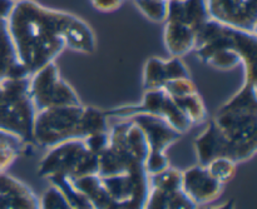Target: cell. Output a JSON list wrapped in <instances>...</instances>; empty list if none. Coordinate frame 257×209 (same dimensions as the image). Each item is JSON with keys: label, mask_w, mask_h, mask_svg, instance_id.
<instances>
[{"label": "cell", "mask_w": 257, "mask_h": 209, "mask_svg": "<svg viewBox=\"0 0 257 209\" xmlns=\"http://www.w3.org/2000/svg\"><path fill=\"white\" fill-rule=\"evenodd\" d=\"M93 7L103 13H110L117 10L122 5L123 0H90Z\"/></svg>", "instance_id": "obj_26"}, {"label": "cell", "mask_w": 257, "mask_h": 209, "mask_svg": "<svg viewBox=\"0 0 257 209\" xmlns=\"http://www.w3.org/2000/svg\"><path fill=\"white\" fill-rule=\"evenodd\" d=\"M205 167L218 183L225 185L235 178L237 163L228 158H216L208 162Z\"/></svg>", "instance_id": "obj_22"}, {"label": "cell", "mask_w": 257, "mask_h": 209, "mask_svg": "<svg viewBox=\"0 0 257 209\" xmlns=\"http://www.w3.org/2000/svg\"><path fill=\"white\" fill-rule=\"evenodd\" d=\"M137 9L153 23L167 20V0H133Z\"/></svg>", "instance_id": "obj_23"}, {"label": "cell", "mask_w": 257, "mask_h": 209, "mask_svg": "<svg viewBox=\"0 0 257 209\" xmlns=\"http://www.w3.org/2000/svg\"><path fill=\"white\" fill-rule=\"evenodd\" d=\"M210 19L230 28L256 33L257 0H206Z\"/></svg>", "instance_id": "obj_13"}, {"label": "cell", "mask_w": 257, "mask_h": 209, "mask_svg": "<svg viewBox=\"0 0 257 209\" xmlns=\"http://www.w3.org/2000/svg\"><path fill=\"white\" fill-rule=\"evenodd\" d=\"M14 2H18V0H14Z\"/></svg>", "instance_id": "obj_29"}, {"label": "cell", "mask_w": 257, "mask_h": 209, "mask_svg": "<svg viewBox=\"0 0 257 209\" xmlns=\"http://www.w3.org/2000/svg\"><path fill=\"white\" fill-rule=\"evenodd\" d=\"M0 209H40L39 198L27 184L0 172Z\"/></svg>", "instance_id": "obj_16"}, {"label": "cell", "mask_w": 257, "mask_h": 209, "mask_svg": "<svg viewBox=\"0 0 257 209\" xmlns=\"http://www.w3.org/2000/svg\"><path fill=\"white\" fill-rule=\"evenodd\" d=\"M168 83L166 59L150 58L143 68V88L145 90L163 89Z\"/></svg>", "instance_id": "obj_19"}, {"label": "cell", "mask_w": 257, "mask_h": 209, "mask_svg": "<svg viewBox=\"0 0 257 209\" xmlns=\"http://www.w3.org/2000/svg\"><path fill=\"white\" fill-rule=\"evenodd\" d=\"M29 93L37 112L65 105L82 104L72 85L60 75L55 62L49 63L30 75Z\"/></svg>", "instance_id": "obj_9"}, {"label": "cell", "mask_w": 257, "mask_h": 209, "mask_svg": "<svg viewBox=\"0 0 257 209\" xmlns=\"http://www.w3.org/2000/svg\"><path fill=\"white\" fill-rule=\"evenodd\" d=\"M235 154L236 163L257 150V82L243 80L240 89L217 109L212 119Z\"/></svg>", "instance_id": "obj_4"}, {"label": "cell", "mask_w": 257, "mask_h": 209, "mask_svg": "<svg viewBox=\"0 0 257 209\" xmlns=\"http://www.w3.org/2000/svg\"><path fill=\"white\" fill-rule=\"evenodd\" d=\"M37 109L29 93V77L0 79V130L24 144H34Z\"/></svg>", "instance_id": "obj_7"}, {"label": "cell", "mask_w": 257, "mask_h": 209, "mask_svg": "<svg viewBox=\"0 0 257 209\" xmlns=\"http://www.w3.org/2000/svg\"><path fill=\"white\" fill-rule=\"evenodd\" d=\"M176 2H181V0H176Z\"/></svg>", "instance_id": "obj_28"}, {"label": "cell", "mask_w": 257, "mask_h": 209, "mask_svg": "<svg viewBox=\"0 0 257 209\" xmlns=\"http://www.w3.org/2000/svg\"><path fill=\"white\" fill-rule=\"evenodd\" d=\"M98 173V157L84 139L67 140L49 148L38 165V175L49 180L54 177L69 179Z\"/></svg>", "instance_id": "obj_8"}, {"label": "cell", "mask_w": 257, "mask_h": 209, "mask_svg": "<svg viewBox=\"0 0 257 209\" xmlns=\"http://www.w3.org/2000/svg\"><path fill=\"white\" fill-rule=\"evenodd\" d=\"M40 209H75L63 195L59 188L50 184L39 199Z\"/></svg>", "instance_id": "obj_24"}, {"label": "cell", "mask_w": 257, "mask_h": 209, "mask_svg": "<svg viewBox=\"0 0 257 209\" xmlns=\"http://www.w3.org/2000/svg\"><path fill=\"white\" fill-rule=\"evenodd\" d=\"M167 20L181 23L197 30L210 20L206 0H167Z\"/></svg>", "instance_id": "obj_17"}, {"label": "cell", "mask_w": 257, "mask_h": 209, "mask_svg": "<svg viewBox=\"0 0 257 209\" xmlns=\"http://www.w3.org/2000/svg\"><path fill=\"white\" fill-rule=\"evenodd\" d=\"M14 0H0V79L29 77L18 60L17 52L8 29V17Z\"/></svg>", "instance_id": "obj_15"}, {"label": "cell", "mask_w": 257, "mask_h": 209, "mask_svg": "<svg viewBox=\"0 0 257 209\" xmlns=\"http://www.w3.org/2000/svg\"><path fill=\"white\" fill-rule=\"evenodd\" d=\"M28 145L0 130V172H5Z\"/></svg>", "instance_id": "obj_21"}, {"label": "cell", "mask_w": 257, "mask_h": 209, "mask_svg": "<svg viewBox=\"0 0 257 209\" xmlns=\"http://www.w3.org/2000/svg\"><path fill=\"white\" fill-rule=\"evenodd\" d=\"M181 187L196 207L211 204L223 192V185L210 174L205 165L201 164L181 172Z\"/></svg>", "instance_id": "obj_14"}, {"label": "cell", "mask_w": 257, "mask_h": 209, "mask_svg": "<svg viewBox=\"0 0 257 209\" xmlns=\"http://www.w3.org/2000/svg\"><path fill=\"white\" fill-rule=\"evenodd\" d=\"M143 209H197L181 187V172L173 168L150 175V192Z\"/></svg>", "instance_id": "obj_12"}, {"label": "cell", "mask_w": 257, "mask_h": 209, "mask_svg": "<svg viewBox=\"0 0 257 209\" xmlns=\"http://www.w3.org/2000/svg\"><path fill=\"white\" fill-rule=\"evenodd\" d=\"M105 110L85 105H65L40 110L35 114L34 144L43 148L74 139H87L97 133L108 132Z\"/></svg>", "instance_id": "obj_3"}, {"label": "cell", "mask_w": 257, "mask_h": 209, "mask_svg": "<svg viewBox=\"0 0 257 209\" xmlns=\"http://www.w3.org/2000/svg\"><path fill=\"white\" fill-rule=\"evenodd\" d=\"M97 157L100 177L146 170L148 145L142 129L131 118L120 119L109 128L107 147Z\"/></svg>", "instance_id": "obj_6"}, {"label": "cell", "mask_w": 257, "mask_h": 209, "mask_svg": "<svg viewBox=\"0 0 257 209\" xmlns=\"http://www.w3.org/2000/svg\"><path fill=\"white\" fill-rule=\"evenodd\" d=\"M163 90H165L172 99H175V98H180L183 97V95L190 94V93L197 92V87H196L195 83L192 82V78H188V79L172 80V82L167 83V84L163 87Z\"/></svg>", "instance_id": "obj_25"}, {"label": "cell", "mask_w": 257, "mask_h": 209, "mask_svg": "<svg viewBox=\"0 0 257 209\" xmlns=\"http://www.w3.org/2000/svg\"><path fill=\"white\" fill-rule=\"evenodd\" d=\"M197 209H235V202L233 200H228V202L222 203L216 207H210V205H203V207H197Z\"/></svg>", "instance_id": "obj_27"}, {"label": "cell", "mask_w": 257, "mask_h": 209, "mask_svg": "<svg viewBox=\"0 0 257 209\" xmlns=\"http://www.w3.org/2000/svg\"><path fill=\"white\" fill-rule=\"evenodd\" d=\"M175 103L178 105L181 112L186 115L191 124H201L207 118V110H206V105L203 103L202 98L197 92L190 93L183 97L175 98Z\"/></svg>", "instance_id": "obj_20"}, {"label": "cell", "mask_w": 257, "mask_h": 209, "mask_svg": "<svg viewBox=\"0 0 257 209\" xmlns=\"http://www.w3.org/2000/svg\"><path fill=\"white\" fill-rule=\"evenodd\" d=\"M108 118L127 119L136 114H150L167 122L180 134H185L191 129L192 124L181 112L175 100L163 89L146 90L140 104L122 105L105 110Z\"/></svg>", "instance_id": "obj_10"}, {"label": "cell", "mask_w": 257, "mask_h": 209, "mask_svg": "<svg viewBox=\"0 0 257 209\" xmlns=\"http://www.w3.org/2000/svg\"><path fill=\"white\" fill-rule=\"evenodd\" d=\"M8 29L18 60L29 77L55 62L65 48L82 54H93L97 48L93 29L82 18L34 0L14 2Z\"/></svg>", "instance_id": "obj_1"}, {"label": "cell", "mask_w": 257, "mask_h": 209, "mask_svg": "<svg viewBox=\"0 0 257 209\" xmlns=\"http://www.w3.org/2000/svg\"><path fill=\"white\" fill-rule=\"evenodd\" d=\"M131 119L142 129L148 145V158L146 172L157 174L170 168L166 150L177 142L182 134L173 129L167 122L150 114H136Z\"/></svg>", "instance_id": "obj_11"}, {"label": "cell", "mask_w": 257, "mask_h": 209, "mask_svg": "<svg viewBox=\"0 0 257 209\" xmlns=\"http://www.w3.org/2000/svg\"><path fill=\"white\" fill-rule=\"evenodd\" d=\"M163 40L171 57L182 58L195 48L196 30L181 23L166 20Z\"/></svg>", "instance_id": "obj_18"}, {"label": "cell", "mask_w": 257, "mask_h": 209, "mask_svg": "<svg viewBox=\"0 0 257 209\" xmlns=\"http://www.w3.org/2000/svg\"><path fill=\"white\" fill-rule=\"evenodd\" d=\"M193 52L205 64L220 70L242 65L243 80L257 82V34L230 28L210 19L196 33Z\"/></svg>", "instance_id": "obj_2"}, {"label": "cell", "mask_w": 257, "mask_h": 209, "mask_svg": "<svg viewBox=\"0 0 257 209\" xmlns=\"http://www.w3.org/2000/svg\"><path fill=\"white\" fill-rule=\"evenodd\" d=\"M70 180L93 209H143L150 192V174L146 170Z\"/></svg>", "instance_id": "obj_5"}]
</instances>
